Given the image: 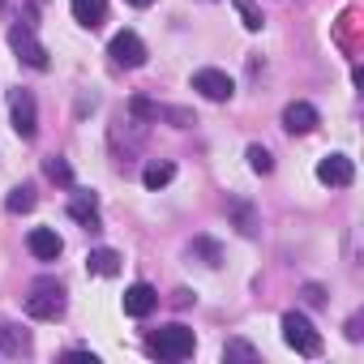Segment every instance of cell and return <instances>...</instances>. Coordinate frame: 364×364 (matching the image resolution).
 Returning a JSON list of instances; mask_svg holds the SVG:
<instances>
[{
	"label": "cell",
	"mask_w": 364,
	"mask_h": 364,
	"mask_svg": "<svg viewBox=\"0 0 364 364\" xmlns=\"http://www.w3.org/2000/svg\"><path fill=\"white\" fill-rule=\"evenodd\" d=\"M193 347H198V334H193L189 326H180V321L154 330L150 343H146V351L159 355V360H185V355H193Z\"/></svg>",
	"instance_id": "obj_1"
},
{
	"label": "cell",
	"mask_w": 364,
	"mask_h": 364,
	"mask_svg": "<svg viewBox=\"0 0 364 364\" xmlns=\"http://www.w3.org/2000/svg\"><path fill=\"white\" fill-rule=\"evenodd\" d=\"M283 343H287V347H296V351H300V355H309V360H313V355H321V334H317V330H313V321H309L304 313H296V309H291V313H283Z\"/></svg>",
	"instance_id": "obj_2"
},
{
	"label": "cell",
	"mask_w": 364,
	"mask_h": 364,
	"mask_svg": "<svg viewBox=\"0 0 364 364\" xmlns=\"http://www.w3.org/2000/svg\"><path fill=\"white\" fill-rule=\"evenodd\" d=\"M65 313V291L56 287V283H35L31 287V296H26V317H35V321H56Z\"/></svg>",
	"instance_id": "obj_3"
},
{
	"label": "cell",
	"mask_w": 364,
	"mask_h": 364,
	"mask_svg": "<svg viewBox=\"0 0 364 364\" xmlns=\"http://www.w3.org/2000/svg\"><path fill=\"white\" fill-rule=\"evenodd\" d=\"M9 48H14V52H18V60H22V65H31V69H48V65H52L48 48H43V43L35 39V31H31V26H22V22L9 31Z\"/></svg>",
	"instance_id": "obj_4"
},
{
	"label": "cell",
	"mask_w": 364,
	"mask_h": 364,
	"mask_svg": "<svg viewBox=\"0 0 364 364\" xmlns=\"http://www.w3.org/2000/svg\"><path fill=\"white\" fill-rule=\"evenodd\" d=\"M9 112H14V129L22 141H31L39 133V107H35V95L31 90H9Z\"/></svg>",
	"instance_id": "obj_5"
},
{
	"label": "cell",
	"mask_w": 364,
	"mask_h": 364,
	"mask_svg": "<svg viewBox=\"0 0 364 364\" xmlns=\"http://www.w3.org/2000/svg\"><path fill=\"white\" fill-rule=\"evenodd\" d=\"M112 60L116 65H124V69H141L146 65V43L133 35V31H120V35H112Z\"/></svg>",
	"instance_id": "obj_6"
},
{
	"label": "cell",
	"mask_w": 364,
	"mask_h": 364,
	"mask_svg": "<svg viewBox=\"0 0 364 364\" xmlns=\"http://www.w3.org/2000/svg\"><path fill=\"white\" fill-rule=\"evenodd\" d=\"M193 90H198L202 99H210V103H228V99L236 95L232 77L219 73V69H202V73H193Z\"/></svg>",
	"instance_id": "obj_7"
},
{
	"label": "cell",
	"mask_w": 364,
	"mask_h": 364,
	"mask_svg": "<svg viewBox=\"0 0 364 364\" xmlns=\"http://www.w3.org/2000/svg\"><path fill=\"white\" fill-rule=\"evenodd\" d=\"M317 180H321V185H330V189H347L351 180H355V167H351L347 154H326L317 163Z\"/></svg>",
	"instance_id": "obj_8"
},
{
	"label": "cell",
	"mask_w": 364,
	"mask_h": 364,
	"mask_svg": "<svg viewBox=\"0 0 364 364\" xmlns=\"http://www.w3.org/2000/svg\"><path fill=\"white\" fill-rule=\"evenodd\" d=\"M159 309V291L150 287V283H133L129 291H124V313L129 317H150Z\"/></svg>",
	"instance_id": "obj_9"
},
{
	"label": "cell",
	"mask_w": 364,
	"mask_h": 364,
	"mask_svg": "<svg viewBox=\"0 0 364 364\" xmlns=\"http://www.w3.org/2000/svg\"><path fill=\"white\" fill-rule=\"evenodd\" d=\"M283 129H287V133H313V129H317V107H313V103H300V99L287 103V107H283Z\"/></svg>",
	"instance_id": "obj_10"
},
{
	"label": "cell",
	"mask_w": 364,
	"mask_h": 364,
	"mask_svg": "<svg viewBox=\"0 0 364 364\" xmlns=\"http://www.w3.org/2000/svg\"><path fill=\"white\" fill-rule=\"evenodd\" d=\"M69 215H73L86 232H99V228H103V219H99V198H95V193H73V198H69Z\"/></svg>",
	"instance_id": "obj_11"
},
{
	"label": "cell",
	"mask_w": 364,
	"mask_h": 364,
	"mask_svg": "<svg viewBox=\"0 0 364 364\" xmlns=\"http://www.w3.org/2000/svg\"><path fill=\"white\" fill-rule=\"evenodd\" d=\"M26 245H31V253H35L39 262H56V257H60V249H65V240H60L52 228H35V232L26 236Z\"/></svg>",
	"instance_id": "obj_12"
},
{
	"label": "cell",
	"mask_w": 364,
	"mask_h": 364,
	"mask_svg": "<svg viewBox=\"0 0 364 364\" xmlns=\"http://www.w3.org/2000/svg\"><path fill=\"white\" fill-rule=\"evenodd\" d=\"M69 9H73V18H77L86 31H95V26H103V18H107V0H69Z\"/></svg>",
	"instance_id": "obj_13"
},
{
	"label": "cell",
	"mask_w": 364,
	"mask_h": 364,
	"mask_svg": "<svg viewBox=\"0 0 364 364\" xmlns=\"http://www.w3.org/2000/svg\"><path fill=\"white\" fill-rule=\"evenodd\" d=\"M86 270H90V274H103V279H112V274H120V253H116V249H90V257H86Z\"/></svg>",
	"instance_id": "obj_14"
},
{
	"label": "cell",
	"mask_w": 364,
	"mask_h": 364,
	"mask_svg": "<svg viewBox=\"0 0 364 364\" xmlns=\"http://www.w3.org/2000/svg\"><path fill=\"white\" fill-rule=\"evenodd\" d=\"M171 180H176V163H146V171H141L146 189H163V185H171Z\"/></svg>",
	"instance_id": "obj_15"
},
{
	"label": "cell",
	"mask_w": 364,
	"mask_h": 364,
	"mask_svg": "<svg viewBox=\"0 0 364 364\" xmlns=\"http://www.w3.org/2000/svg\"><path fill=\"white\" fill-rule=\"evenodd\" d=\"M5 210H9V215H31V210H35V189H31V185H18V189L5 198Z\"/></svg>",
	"instance_id": "obj_16"
},
{
	"label": "cell",
	"mask_w": 364,
	"mask_h": 364,
	"mask_svg": "<svg viewBox=\"0 0 364 364\" xmlns=\"http://www.w3.org/2000/svg\"><path fill=\"white\" fill-rule=\"evenodd\" d=\"M236 5V14H240V22H245V31H262L266 22H262V9L253 5V0H232Z\"/></svg>",
	"instance_id": "obj_17"
},
{
	"label": "cell",
	"mask_w": 364,
	"mask_h": 364,
	"mask_svg": "<svg viewBox=\"0 0 364 364\" xmlns=\"http://www.w3.org/2000/svg\"><path fill=\"white\" fill-rule=\"evenodd\" d=\"M43 171H48V180H56V185H73V167L65 163V159H43Z\"/></svg>",
	"instance_id": "obj_18"
},
{
	"label": "cell",
	"mask_w": 364,
	"mask_h": 364,
	"mask_svg": "<svg viewBox=\"0 0 364 364\" xmlns=\"http://www.w3.org/2000/svg\"><path fill=\"white\" fill-rule=\"evenodd\" d=\"M245 159H249V167H253L257 176H270V171H274V159H270V150H266V146H249V154H245Z\"/></svg>",
	"instance_id": "obj_19"
},
{
	"label": "cell",
	"mask_w": 364,
	"mask_h": 364,
	"mask_svg": "<svg viewBox=\"0 0 364 364\" xmlns=\"http://www.w3.org/2000/svg\"><path fill=\"white\" fill-rule=\"evenodd\" d=\"M232 215H236V228H240L245 236H253V232H257V219H253V210H249L245 202H236V206H232Z\"/></svg>",
	"instance_id": "obj_20"
},
{
	"label": "cell",
	"mask_w": 364,
	"mask_h": 364,
	"mask_svg": "<svg viewBox=\"0 0 364 364\" xmlns=\"http://www.w3.org/2000/svg\"><path fill=\"white\" fill-rule=\"evenodd\" d=\"M0 343H5V351H26V347H31V338H26V334H18L14 326L0 330Z\"/></svg>",
	"instance_id": "obj_21"
},
{
	"label": "cell",
	"mask_w": 364,
	"mask_h": 364,
	"mask_svg": "<svg viewBox=\"0 0 364 364\" xmlns=\"http://www.w3.org/2000/svg\"><path fill=\"white\" fill-rule=\"evenodd\" d=\"M129 112H133V116H141V120H159V103H150V99H141V95L129 103Z\"/></svg>",
	"instance_id": "obj_22"
},
{
	"label": "cell",
	"mask_w": 364,
	"mask_h": 364,
	"mask_svg": "<svg viewBox=\"0 0 364 364\" xmlns=\"http://www.w3.org/2000/svg\"><path fill=\"white\" fill-rule=\"evenodd\" d=\"M223 355H228V360H257V351H253L249 343H240V338H232V343L223 347Z\"/></svg>",
	"instance_id": "obj_23"
},
{
	"label": "cell",
	"mask_w": 364,
	"mask_h": 364,
	"mask_svg": "<svg viewBox=\"0 0 364 364\" xmlns=\"http://www.w3.org/2000/svg\"><path fill=\"white\" fill-rule=\"evenodd\" d=\"M300 296H304L309 304H326V291H321L317 283H304V291H300Z\"/></svg>",
	"instance_id": "obj_24"
},
{
	"label": "cell",
	"mask_w": 364,
	"mask_h": 364,
	"mask_svg": "<svg viewBox=\"0 0 364 364\" xmlns=\"http://www.w3.org/2000/svg\"><path fill=\"white\" fill-rule=\"evenodd\" d=\"M198 249H202V253H206V257H210V266H219V249H215V245H210V240H198Z\"/></svg>",
	"instance_id": "obj_25"
},
{
	"label": "cell",
	"mask_w": 364,
	"mask_h": 364,
	"mask_svg": "<svg viewBox=\"0 0 364 364\" xmlns=\"http://www.w3.org/2000/svg\"><path fill=\"white\" fill-rule=\"evenodd\" d=\"M129 5H133V9H150V5H154V0H129Z\"/></svg>",
	"instance_id": "obj_26"
},
{
	"label": "cell",
	"mask_w": 364,
	"mask_h": 364,
	"mask_svg": "<svg viewBox=\"0 0 364 364\" xmlns=\"http://www.w3.org/2000/svg\"><path fill=\"white\" fill-rule=\"evenodd\" d=\"M0 5H5V0H0Z\"/></svg>",
	"instance_id": "obj_27"
}]
</instances>
